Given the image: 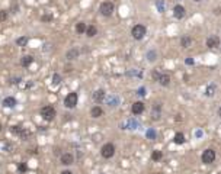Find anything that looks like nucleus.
Masks as SVG:
<instances>
[{"instance_id": "4", "label": "nucleus", "mask_w": 221, "mask_h": 174, "mask_svg": "<svg viewBox=\"0 0 221 174\" xmlns=\"http://www.w3.org/2000/svg\"><path fill=\"white\" fill-rule=\"evenodd\" d=\"M77 100H79L77 93H68L67 96H66V99H64V104L67 106L68 109H73V107H76Z\"/></svg>"}, {"instance_id": "16", "label": "nucleus", "mask_w": 221, "mask_h": 174, "mask_svg": "<svg viewBox=\"0 0 221 174\" xmlns=\"http://www.w3.org/2000/svg\"><path fill=\"white\" fill-rule=\"evenodd\" d=\"M173 141H175V144H178V145H180V144H183V142H185V135H183L182 132H178V134L175 135V138H173Z\"/></svg>"}, {"instance_id": "34", "label": "nucleus", "mask_w": 221, "mask_h": 174, "mask_svg": "<svg viewBox=\"0 0 221 174\" xmlns=\"http://www.w3.org/2000/svg\"><path fill=\"white\" fill-rule=\"evenodd\" d=\"M60 174H73V173H71V171H68V170H66V171H61Z\"/></svg>"}, {"instance_id": "12", "label": "nucleus", "mask_w": 221, "mask_h": 174, "mask_svg": "<svg viewBox=\"0 0 221 174\" xmlns=\"http://www.w3.org/2000/svg\"><path fill=\"white\" fill-rule=\"evenodd\" d=\"M103 99H105V91H103L102 88H99V90H96V91L93 93V100H95L96 103L102 102Z\"/></svg>"}, {"instance_id": "17", "label": "nucleus", "mask_w": 221, "mask_h": 174, "mask_svg": "<svg viewBox=\"0 0 221 174\" xmlns=\"http://www.w3.org/2000/svg\"><path fill=\"white\" fill-rule=\"evenodd\" d=\"M85 34L87 35L89 38H92V36H95V35L98 34V29H96L95 26H92V25H90V26H87V28H86V32H85Z\"/></svg>"}, {"instance_id": "20", "label": "nucleus", "mask_w": 221, "mask_h": 174, "mask_svg": "<svg viewBox=\"0 0 221 174\" xmlns=\"http://www.w3.org/2000/svg\"><path fill=\"white\" fill-rule=\"evenodd\" d=\"M77 55H79V51H77V50H71V51H68L67 58L68 60H74V58H77Z\"/></svg>"}, {"instance_id": "8", "label": "nucleus", "mask_w": 221, "mask_h": 174, "mask_svg": "<svg viewBox=\"0 0 221 174\" xmlns=\"http://www.w3.org/2000/svg\"><path fill=\"white\" fill-rule=\"evenodd\" d=\"M173 16L176 17V19H182V17L185 16V7L180 6V4H176L175 9H173Z\"/></svg>"}, {"instance_id": "1", "label": "nucleus", "mask_w": 221, "mask_h": 174, "mask_svg": "<svg viewBox=\"0 0 221 174\" xmlns=\"http://www.w3.org/2000/svg\"><path fill=\"white\" fill-rule=\"evenodd\" d=\"M146 32H147V29H146L144 25H135V26L131 29V35H133L134 39H143Z\"/></svg>"}, {"instance_id": "11", "label": "nucleus", "mask_w": 221, "mask_h": 174, "mask_svg": "<svg viewBox=\"0 0 221 174\" xmlns=\"http://www.w3.org/2000/svg\"><path fill=\"white\" fill-rule=\"evenodd\" d=\"M73 162H74V157L71 155V154H63V155H61V164L70 165V164H73Z\"/></svg>"}, {"instance_id": "24", "label": "nucleus", "mask_w": 221, "mask_h": 174, "mask_svg": "<svg viewBox=\"0 0 221 174\" xmlns=\"http://www.w3.org/2000/svg\"><path fill=\"white\" fill-rule=\"evenodd\" d=\"M7 19V12L6 10H0V20H6Z\"/></svg>"}, {"instance_id": "3", "label": "nucleus", "mask_w": 221, "mask_h": 174, "mask_svg": "<svg viewBox=\"0 0 221 174\" xmlns=\"http://www.w3.org/2000/svg\"><path fill=\"white\" fill-rule=\"evenodd\" d=\"M41 116L45 119V121H52L54 116H55V109L52 106H44L41 109Z\"/></svg>"}, {"instance_id": "13", "label": "nucleus", "mask_w": 221, "mask_h": 174, "mask_svg": "<svg viewBox=\"0 0 221 174\" xmlns=\"http://www.w3.org/2000/svg\"><path fill=\"white\" fill-rule=\"evenodd\" d=\"M103 115V110L101 106H95L92 110H90V116L92 118H99V116H102Z\"/></svg>"}, {"instance_id": "19", "label": "nucleus", "mask_w": 221, "mask_h": 174, "mask_svg": "<svg viewBox=\"0 0 221 174\" xmlns=\"http://www.w3.org/2000/svg\"><path fill=\"white\" fill-rule=\"evenodd\" d=\"M180 44H182L183 48H188V47L191 45V38H189V36H183L182 41H180Z\"/></svg>"}, {"instance_id": "9", "label": "nucleus", "mask_w": 221, "mask_h": 174, "mask_svg": "<svg viewBox=\"0 0 221 174\" xmlns=\"http://www.w3.org/2000/svg\"><path fill=\"white\" fill-rule=\"evenodd\" d=\"M131 112L134 115H141L144 112V103L143 102H135V103L133 104V107H131Z\"/></svg>"}, {"instance_id": "5", "label": "nucleus", "mask_w": 221, "mask_h": 174, "mask_svg": "<svg viewBox=\"0 0 221 174\" xmlns=\"http://www.w3.org/2000/svg\"><path fill=\"white\" fill-rule=\"evenodd\" d=\"M202 162L204 164H211V162H214V160H215V151L214 150H211V148H208V150H205L204 152H202Z\"/></svg>"}, {"instance_id": "30", "label": "nucleus", "mask_w": 221, "mask_h": 174, "mask_svg": "<svg viewBox=\"0 0 221 174\" xmlns=\"http://www.w3.org/2000/svg\"><path fill=\"white\" fill-rule=\"evenodd\" d=\"M138 94H140V96H146V88H144V87H141V88L138 90Z\"/></svg>"}, {"instance_id": "14", "label": "nucleus", "mask_w": 221, "mask_h": 174, "mask_svg": "<svg viewBox=\"0 0 221 174\" xmlns=\"http://www.w3.org/2000/svg\"><path fill=\"white\" fill-rule=\"evenodd\" d=\"M32 63H34V57H32V55H25V57L22 58V61H20L22 67H29Z\"/></svg>"}, {"instance_id": "15", "label": "nucleus", "mask_w": 221, "mask_h": 174, "mask_svg": "<svg viewBox=\"0 0 221 174\" xmlns=\"http://www.w3.org/2000/svg\"><path fill=\"white\" fill-rule=\"evenodd\" d=\"M16 104V99L15 97H6V99H3V106H6V107H13Z\"/></svg>"}, {"instance_id": "35", "label": "nucleus", "mask_w": 221, "mask_h": 174, "mask_svg": "<svg viewBox=\"0 0 221 174\" xmlns=\"http://www.w3.org/2000/svg\"><path fill=\"white\" fill-rule=\"evenodd\" d=\"M218 116H220V118H221V107H220V109H218Z\"/></svg>"}, {"instance_id": "31", "label": "nucleus", "mask_w": 221, "mask_h": 174, "mask_svg": "<svg viewBox=\"0 0 221 174\" xmlns=\"http://www.w3.org/2000/svg\"><path fill=\"white\" fill-rule=\"evenodd\" d=\"M42 20L44 22H50V20H52V16H42Z\"/></svg>"}, {"instance_id": "36", "label": "nucleus", "mask_w": 221, "mask_h": 174, "mask_svg": "<svg viewBox=\"0 0 221 174\" xmlns=\"http://www.w3.org/2000/svg\"><path fill=\"white\" fill-rule=\"evenodd\" d=\"M0 131H1V125H0Z\"/></svg>"}, {"instance_id": "10", "label": "nucleus", "mask_w": 221, "mask_h": 174, "mask_svg": "<svg viewBox=\"0 0 221 174\" xmlns=\"http://www.w3.org/2000/svg\"><path fill=\"white\" fill-rule=\"evenodd\" d=\"M157 81H159L162 86H169L170 75H169V74H160V75L157 77Z\"/></svg>"}, {"instance_id": "18", "label": "nucleus", "mask_w": 221, "mask_h": 174, "mask_svg": "<svg viewBox=\"0 0 221 174\" xmlns=\"http://www.w3.org/2000/svg\"><path fill=\"white\" fill-rule=\"evenodd\" d=\"M86 28H87V26H86L85 22H79V23L76 25V31H77L79 34H85V32H86Z\"/></svg>"}, {"instance_id": "25", "label": "nucleus", "mask_w": 221, "mask_h": 174, "mask_svg": "<svg viewBox=\"0 0 221 174\" xmlns=\"http://www.w3.org/2000/svg\"><path fill=\"white\" fill-rule=\"evenodd\" d=\"M157 7H159V10H160V12H163V9H164L163 0H157Z\"/></svg>"}, {"instance_id": "27", "label": "nucleus", "mask_w": 221, "mask_h": 174, "mask_svg": "<svg viewBox=\"0 0 221 174\" xmlns=\"http://www.w3.org/2000/svg\"><path fill=\"white\" fill-rule=\"evenodd\" d=\"M207 96H214V86L207 88Z\"/></svg>"}, {"instance_id": "29", "label": "nucleus", "mask_w": 221, "mask_h": 174, "mask_svg": "<svg viewBox=\"0 0 221 174\" xmlns=\"http://www.w3.org/2000/svg\"><path fill=\"white\" fill-rule=\"evenodd\" d=\"M12 131H13L15 134H19V132L22 131V128H20V126H13V128H12Z\"/></svg>"}, {"instance_id": "2", "label": "nucleus", "mask_w": 221, "mask_h": 174, "mask_svg": "<svg viewBox=\"0 0 221 174\" xmlns=\"http://www.w3.org/2000/svg\"><path fill=\"white\" fill-rule=\"evenodd\" d=\"M101 154H102L103 158H112L114 154H115V147H114V144H111V142L105 144L102 147V150H101Z\"/></svg>"}, {"instance_id": "32", "label": "nucleus", "mask_w": 221, "mask_h": 174, "mask_svg": "<svg viewBox=\"0 0 221 174\" xmlns=\"http://www.w3.org/2000/svg\"><path fill=\"white\" fill-rule=\"evenodd\" d=\"M185 63H186L188 65H192V64H193V60H192V58H186V61H185Z\"/></svg>"}, {"instance_id": "26", "label": "nucleus", "mask_w": 221, "mask_h": 174, "mask_svg": "<svg viewBox=\"0 0 221 174\" xmlns=\"http://www.w3.org/2000/svg\"><path fill=\"white\" fill-rule=\"evenodd\" d=\"M60 80H61V77H60L58 74H55V75H54V81H52V84H55V86L60 84Z\"/></svg>"}, {"instance_id": "21", "label": "nucleus", "mask_w": 221, "mask_h": 174, "mask_svg": "<svg viewBox=\"0 0 221 174\" xmlns=\"http://www.w3.org/2000/svg\"><path fill=\"white\" fill-rule=\"evenodd\" d=\"M26 42H28V38H26V36H22V38L16 39V44L19 45V47H25V45H26Z\"/></svg>"}, {"instance_id": "33", "label": "nucleus", "mask_w": 221, "mask_h": 174, "mask_svg": "<svg viewBox=\"0 0 221 174\" xmlns=\"http://www.w3.org/2000/svg\"><path fill=\"white\" fill-rule=\"evenodd\" d=\"M154 52H149V60H150V61H154Z\"/></svg>"}, {"instance_id": "7", "label": "nucleus", "mask_w": 221, "mask_h": 174, "mask_svg": "<svg viewBox=\"0 0 221 174\" xmlns=\"http://www.w3.org/2000/svg\"><path fill=\"white\" fill-rule=\"evenodd\" d=\"M220 45V38L217 36V35H212V36H209L208 39H207V47H209V48H217Z\"/></svg>"}, {"instance_id": "22", "label": "nucleus", "mask_w": 221, "mask_h": 174, "mask_svg": "<svg viewBox=\"0 0 221 174\" xmlns=\"http://www.w3.org/2000/svg\"><path fill=\"white\" fill-rule=\"evenodd\" d=\"M160 158H162V151H153L151 160H153V161H159Z\"/></svg>"}, {"instance_id": "28", "label": "nucleus", "mask_w": 221, "mask_h": 174, "mask_svg": "<svg viewBox=\"0 0 221 174\" xmlns=\"http://www.w3.org/2000/svg\"><path fill=\"white\" fill-rule=\"evenodd\" d=\"M147 137H149V138H151V139L156 138V134H154V131H153V129H150V131L147 132Z\"/></svg>"}, {"instance_id": "23", "label": "nucleus", "mask_w": 221, "mask_h": 174, "mask_svg": "<svg viewBox=\"0 0 221 174\" xmlns=\"http://www.w3.org/2000/svg\"><path fill=\"white\" fill-rule=\"evenodd\" d=\"M17 168H19V171H22V173H25V171H26V170H28V165H26V164H25V162H20V164H19V167H17Z\"/></svg>"}, {"instance_id": "37", "label": "nucleus", "mask_w": 221, "mask_h": 174, "mask_svg": "<svg viewBox=\"0 0 221 174\" xmlns=\"http://www.w3.org/2000/svg\"><path fill=\"white\" fill-rule=\"evenodd\" d=\"M195 1H201V0H195Z\"/></svg>"}, {"instance_id": "6", "label": "nucleus", "mask_w": 221, "mask_h": 174, "mask_svg": "<svg viewBox=\"0 0 221 174\" xmlns=\"http://www.w3.org/2000/svg\"><path fill=\"white\" fill-rule=\"evenodd\" d=\"M101 13L103 16H111L114 13V3L112 1H103L101 4Z\"/></svg>"}]
</instances>
